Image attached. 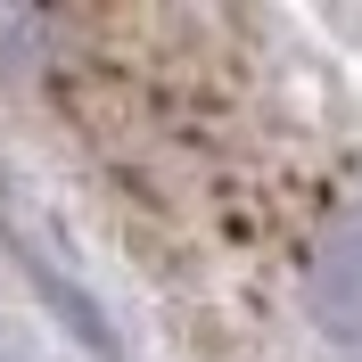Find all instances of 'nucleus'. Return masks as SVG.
Returning a JSON list of instances; mask_svg holds the SVG:
<instances>
[{
  "label": "nucleus",
  "mask_w": 362,
  "mask_h": 362,
  "mask_svg": "<svg viewBox=\"0 0 362 362\" xmlns=\"http://www.w3.org/2000/svg\"><path fill=\"white\" fill-rule=\"evenodd\" d=\"M313 305L338 338H362V223H338L313 255Z\"/></svg>",
  "instance_id": "f257e3e1"
}]
</instances>
